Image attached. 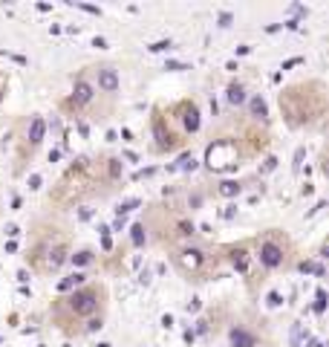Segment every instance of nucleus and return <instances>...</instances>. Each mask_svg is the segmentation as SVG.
I'll return each instance as SVG.
<instances>
[{
	"label": "nucleus",
	"mask_w": 329,
	"mask_h": 347,
	"mask_svg": "<svg viewBox=\"0 0 329 347\" xmlns=\"http://www.w3.org/2000/svg\"><path fill=\"white\" fill-rule=\"evenodd\" d=\"M124 162L115 154H90L72 159L47 191V211H66L72 206L107 200L121 188Z\"/></svg>",
	"instance_id": "1"
},
{
	"label": "nucleus",
	"mask_w": 329,
	"mask_h": 347,
	"mask_svg": "<svg viewBox=\"0 0 329 347\" xmlns=\"http://www.w3.org/2000/svg\"><path fill=\"white\" fill-rule=\"evenodd\" d=\"M110 287L104 281H84L55 295L47 307V321L64 339H87L107 324Z\"/></svg>",
	"instance_id": "2"
},
{
	"label": "nucleus",
	"mask_w": 329,
	"mask_h": 347,
	"mask_svg": "<svg viewBox=\"0 0 329 347\" xmlns=\"http://www.w3.org/2000/svg\"><path fill=\"white\" fill-rule=\"evenodd\" d=\"M72 249H75V229L64 217L47 211L32 220L20 260L35 278H55L69 263Z\"/></svg>",
	"instance_id": "3"
},
{
	"label": "nucleus",
	"mask_w": 329,
	"mask_h": 347,
	"mask_svg": "<svg viewBox=\"0 0 329 347\" xmlns=\"http://www.w3.org/2000/svg\"><path fill=\"white\" fill-rule=\"evenodd\" d=\"M297 266H300V249L286 229L269 226V229L251 234V272L246 278L248 287L257 278L263 289L274 275H289Z\"/></svg>",
	"instance_id": "4"
},
{
	"label": "nucleus",
	"mask_w": 329,
	"mask_h": 347,
	"mask_svg": "<svg viewBox=\"0 0 329 347\" xmlns=\"http://www.w3.org/2000/svg\"><path fill=\"white\" fill-rule=\"evenodd\" d=\"M280 116L292 130H324L329 113V93L324 78H300L280 90Z\"/></svg>",
	"instance_id": "5"
},
{
	"label": "nucleus",
	"mask_w": 329,
	"mask_h": 347,
	"mask_svg": "<svg viewBox=\"0 0 329 347\" xmlns=\"http://www.w3.org/2000/svg\"><path fill=\"white\" fill-rule=\"evenodd\" d=\"M167 260L173 266V272L191 284V287H202L222 278L225 272V260H222V249L214 240H202V237H191L173 249H167Z\"/></svg>",
	"instance_id": "6"
},
{
	"label": "nucleus",
	"mask_w": 329,
	"mask_h": 347,
	"mask_svg": "<svg viewBox=\"0 0 329 347\" xmlns=\"http://www.w3.org/2000/svg\"><path fill=\"white\" fill-rule=\"evenodd\" d=\"M139 229H145L148 240L159 249H173L191 237H197V229H194V220L191 214L176 206V203H167V200H159V203H150L145 206L142 211V223Z\"/></svg>",
	"instance_id": "7"
},
{
	"label": "nucleus",
	"mask_w": 329,
	"mask_h": 347,
	"mask_svg": "<svg viewBox=\"0 0 329 347\" xmlns=\"http://www.w3.org/2000/svg\"><path fill=\"white\" fill-rule=\"evenodd\" d=\"M115 102L118 99H110L96 87V81L90 75V67H84L72 75V93H69V99L61 102V110L69 116H87V119L101 121V119H110L115 113Z\"/></svg>",
	"instance_id": "8"
},
{
	"label": "nucleus",
	"mask_w": 329,
	"mask_h": 347,
	"mask_svg": "<svg viewBox=\"0 0 329 347\" xmlns=\"http://www.w3.org/2000/svg\"><path fill=\"white\" fill-rule=\"evenodd\" d=\"M225 345L228 347H277L272 321L254 310H240L225 321Z\"/></svg>",
	"instance_id": "9"
},
{
	"label": "nucleus",
	"mask_w": 329,
	"mask_h": 347,
	"mask_svg": "<svg viewBox=\"0 0 329 347\" xmlns=\"http://www.w3.org/2000/svg\"><path fill=\"white\" fill-rule=\"evenodd\" d=\"M150 136H153V151L156 154H176V151H185L191 145V136H185L176 121L170 119L167 107L162 102H156L150 107Z\"/></svg>",
	"instance_id": "10"
},
{
	"label": "nucleus",
	"mask_w": 329,
	"mask_h": 347,
	"mask_svg": "<svg viewBox=\"0 0 329 347\" xmlns=\"http://www.w3.org/2000/svg\"><path fill=\"white\" fill-rule=\"evenodd\" d=\"M219 249H222L225 269H234V272H240V275L248 278V272H251V237L219 243Z\"/></svg>",
	"instance_id": "11"
},
{
	"label": "nucleus",
	"mask_w": 329,
	"mask_h": 347,
	"mask_svg": "<svg viewBox=\"0 0 329 347\" xmlns=\"http://www.w3.org/2000/svg\"><path fill=\"white\" fill-rule=\"evenodd\" d=\"M167 113H170V119L176 121V127H179L185 136H191V133L199 130V116L202 113H199V104H197L194 99H182V102L170 104Z\"/></svg>",
	"instance_id": "12"
},
{
	"label": "nucleus",
	"mask_w": 329,
	"mask_h": 347,
	"mask_svg": "<svg viewBox=\"0 0 329 347\" xmlns=\"http://www.w3.org/2000/svg\"><path fill=\"white\" fill-rule=\"evenodd\" d=\"M228 102H231V104H246V102H248L246 87H243L240 81H231V84H228Z\"/></svg>",
	"instance_id": "13"
}]
</instances>
